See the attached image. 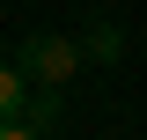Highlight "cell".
I'll use <instances>...</instances> for the list:
<instances>
[{
    "label": "cell",
    "instance_id": "6da1fadb",
    "mask_svg": "<svg viewBox=\"0 0 147 140\" xmlns=\"http://www.w3.org/2000/svg\"><path fill=\"white\" fill-rule=\"evenodd\" d=\"M15 67L30 74V81H44V88H59L74 67H81V44H66V37H52V30H37V37H22V52H15Z\"/></svg>",
    "mask_w": 147,
    "mask_h": 140
},
{
    "label": "cell",
    "instance_id": "7a4b0ae2",
    "mask_svg": "<svg viewBox=\"0 0 147 140\" xmlns=\"http://www.w3.org/2000/svg\"><path fill=\"white\" fill-rule=\"evenodd\" d=\"M30 74H22V67H0V118H7V111H22V103H30Z\"/></svg>",
    "mask_w": 147,
    "mask_h": 140
},
{
    "label": "cell",
    "instance_id": "3957f363",
    "mask_svg": "<svg viewBox=\"0 0 147 140\" xmlns=\"http://www.w3.org/2000/svg\"><path fill=\"white\" fill-rule=\"evenodd\" d=\"M81 52H88V59H118V52H125V37L110 30V22H88V37H81Z\"/></svg>",
    "mask_w": 147,
    "mask_h": 140
}]
</instances>
